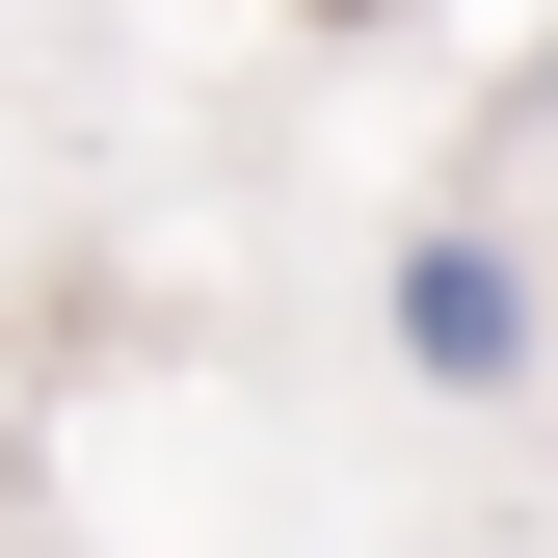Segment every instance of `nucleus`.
I'll use <instances>...</instances> for the list:
<instances>
[{
    "mask_svg": "<svg viewBox=\"0 0 558 558\" xmlns=\"http://www.w3.org/2000/svg\"><path fill=\"white\" fill-rule=\"evenodd\" d=\"M399 319H426V373H506V266H478V240L399 266Z\"/></svg>",
    "mask_w": 558,
    "mask_h": 558,
    "instance_id": "1",
    "label": "nucleus"
}]
</instances>
